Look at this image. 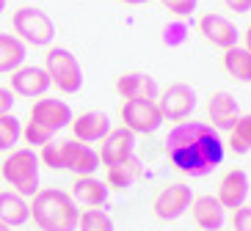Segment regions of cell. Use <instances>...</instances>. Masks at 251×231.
<instances>
[{
    "label": "cell",
    "mask_w": 251,
    "mask_h": 231,
    "mask_svg": "<svg viewBox=\"0 0 251 231\" xmlns=\"http://www.w3.org/2000/svg\"><path fill=\"white\" fill-rule=\"evenodd\" d=\"M39 163L52 168V171H64V141H55L52 138L50 143H45L39 149Z\"/></svg>",
    "instance_id": "obj_27"
},
{
    "label": "cell",
    "mask_w": 251,
    "mask_h": 231,
    "mask_svg": "<svg viewBox=\"0 0 251 231\" xmlns=\"http://www.w3.org/2000/svg\"><path fill=\"white\" fill-rule=\"evenodd\" d=\"M196 105H199L196 88H191L188 83H174V85H169L160 94V99H157V107H160L163 119H169V121H185L196 110Z\"/></svg>",
    "instance_id": "obj_7"
},
{
    "label": "cell",
    "mask_w": 251,
    "mask_h": 231,
    "mask_svg": "<svg viewBox=\"0 0 251 231\" xmlns=\"http://www.w3.org/2000/svg\"><path fill=\"white\" fill-rule=\"evenodd\" d=\"M100 154V163L102 165H119L130 160L135 154V135L130 132L127 127H119V129H111V132L102 138V149L97 151Z\"/></svg>",
    "instance_id": "obj_12"
},
{
    "label": "cell",
    "mask_w": 251,
    "mask_h": 231,
    "mask_svg": "<svg viewBox=\"0 0 251 231\" xmlns=\"http://www.w3.org/2000/svg\"><path fill=\"white\" fill-rule=\"evenodd\" d=\"M6 3H8V0H0V14H3V11H6Z\"/></svg>",
    "instance_id": "obj_36"
},
{
    "label": "cell",
    "mask_w": 251,
    "mask_h": 231,
    "mask_svg": "<svg viewBox=\"0 0 251 231\" xmlns=\"http://www.w3.org/2000/svg\"><path fill=\"white\" fill-rule=\"evenodd\" d=\"M199 30L204 33L207 42H213V44L221 47V50L235 47L237 39H240V30H237L235 25L229 22L226 17H221V14H204L199 20Z\"/></svg>",
    "instance_id": "obj_16"
},
{
    "label": "cell",
    "mask_w": 251,
    "mask_h": 231,
    "mask_svg": "<svg viewBox=\"0 0 251 231\" xmlns=\"http://www.w3.org/2000/svg\"><path fill=\"white\" fill-rule=\"evenodd\" d=\"M229 149L235 151V154H249L251 151V113L240 116L229 135Z\"/></svg>",
    "instance_id": "obj_24"
},
{
    "label": "cell",
    "mask_w": 251,
    "mask_h": 231,
    "mask_svg": "<svg viewBox=\"0 0 251 231\" xmlns=\"http://www.w3.org/2000/svg\"><path fill=\"white\" fill-rule=\"evenodd\" d=\"M224 6L235 14H249L251 11V0H224Z\"/></svg>",
    "instance_id": "obj_33"
},
{
    "label": "cell",
    "mask_w": 251,
    "mask_h": 231,
    "mask_svg": "<svg viewBox=\"0 0 251 231\" xmlns=\"http://www.w3.org/2000/svg\"><path fill=\"white\" fill-rule=\"evenodd\" d=\"M224 69L240 83H251V52L246 47H229L224 50Z\"/></svg>",
    "instance_id": "obj_23"
},
{
    "label": "cell",
    "mask_w": 251,
    "mask_h": 231,
    "mask_svg": "<svg viewBox=\"0 0 251 231\" xmlns=\"http://www.w3.org/2000/svg\"><path fill=\"white\" fill-rule=\"evenodd\" d=\"M11 91L14 97H28V99H36V97H45L50 91V75L45 72V66H20L11 72Z\"/></svg>",
    "instance_id": "obj_10"
},
{
    "label": "cell",
    "mask_w": 251,
    "mask_h": 231,
    "mask_svg": "<svg viewBox=\"0 0 251 231\" xmlns=\"http://www.w3.org/2000/svg\"><path fill=\"white\" fill-rule=\"evenodd\" d=\"M23 138H25V143H28V149H42L45 143H50L52 138H55V132L42 127V124H36V121H28L23 127Z\"/></svg>",
    "instance_id": "obj_28"
},
{
    "label": "cell",
    "mask_w": 251,
    "mask_h": 231,
    "mask_svg": "<svg viewBox=\"0 0 251 231\" xmlns=\"http://www.w3.org/2000/svg\"><path fill=\"white\" fill-rule=\"evenodd\" d=\"M69 195L75 198V204H83L89 209H100L108 204L111 187L105 185L102 179H97V176H75V185Z\"/></svg>",
    "instance_id": "obj_19"
},
{
    "label": "cell",
    "mask_w": 251,
    "mask_h": 231,
    "mask_svg": "<svg viewBox=\"0 0 251 231\" xmlns=\"http://www.w3.org/2000/svg\"><path fill=\"white\" fill-rule=\"evenodd\" d=\"M122 121L125 127L133 135H152L160 129L163 119L157 102H149V99H127L122 105Z\"/></svg>",
    "instance_id": "obj_6"
},
{
    "label": "cell",
    "mask_w": 251,
    "mask_h": 231,
    "mask_svg": "<svg viewBox=\"0 0 251 231\" xmlns=\"http://www.w3.org/2000/svg\"><path fill=\"white\" fill-rule=\"evenodd\" d=\"M185 36H188V25H185V22H171V25L163 28V42H166L169 47L182 44Z\"/></svg>",
    "instance_id": "obj_29"
},
{
    "label": "cell",
    "mask_w": 251,
    "mask_h": 231,
    "mask_svg": "<svg viewBox=\"0 0 251 231\" xmlns=\"http://www.w3.org/2000/svg\"><path fill=\"white\" fill-rule=\"evenodd\" d=\"M100 154L89 143L80 141H64V171H72L75 176H94L100 171Z\"/></svg>",
    "instance_id": "obj_11"
},
{
    "label": "cell",
    "mask_w": 251,
    "mask_h": 231,
    "mask_svg": "<svg viewBox=\"0 0 251 231\" xmlns=\"http://www.w3.org/2000/svg\"><path fill=\"white\" fill-rule=\"evenodd\" d=\"M77 231H116V229H113V220L105 209H86V212H80Z\"/></svg>",
    "instance_id": "obj_26"
},
{
    "label": "cell",
    "mask_w": 251,
    "mask_h": 231,
    "mask_svg": "<svg viewBox=\"0 0 251 231\" xmlns=\"http://www.w3.org/2000/svg\"><path fill=\"white\" fill-rule=\"evenodd\" d=\"M14 91L11 88H0V116H6V113L14 110Z\"/></svg>",
    "instance_id": "obj_32"
},
{
    "label": "cell",
    "mask_w": 251,
    "mask_h": 231,
    "mask_svg": "<svg viewBox=\"0 0 251 231\" xmlns=\"http://www.w3.org/2000/svg\"><path fill=\"white\" fill-rule=\"evenodd\" d=\"M72 107H69L64 99H52V97H42L30 105V121H36L42 127L52 129V132H61L64 127L72 124Z\"/></svg>",
    "instance_id": "obj_9"
},
{
    "label": "cell",
    "mask_w": 251,
    "mask_h": 231,
    "mask_svg": "<svg viewBox=\"0 0 251 231\" xmlns=\"http://www.w3.org/2000/svg\"><path fill=\"white\" fill-rule=\"evenodd\" d=\"M191 204H193V190L188 185H182V182H177V185L163 187L160 193L155 195L152 212L160 220H179L191 209Z\"/></svg>",
    "instance_id": "obj_8"
},
{
    "label": "cell",
    "mask_w": 251,
    "mask_h": 231,
    "mask_svg": "<svg viewBox=\"0 0 251 231\" xmlns=\"http://www.w3.org/2000/svg\"><path fill=\"white\" fill-rule=\"evenodd\" d=\"M11 28H14L17 39L33 47H50L55 39V25L52 20L36 6H23L17 8L11 17Z\"/></svg>",
    "instance_id": "obj_5"
},
{
    "label": "cell",
    "mask_w": 251,
    "mask_h": 231,
    "mask_svg": "<svg viewBox=\"0 0 251 231\" xmlns=\"http://www.w3.org/2000/svg\"><path fill=\"white\" fill-rule=\"evenodd\" d=\"M251 193V182H249V173L243 168H232V171L224 173L221 185H218V201H221L224 209H240L246 207V198Z\"/></svg>",
    "instance_id": "obj_13"
},
{
    "label": "cell",
    "mask_w": 251,
    "mask_h": 231,
    "mask_svg": "<svg viewBox=\"0 0 251 231\" xmlns=\"http://www.w3.org/2000/svg\"><path fill=\"white\" fill-rule=\"evenodd\" d=\"M166 154L177 171L201 179L224 163L226 143L221 132L207 121H179L166 135Z\"/></svg>",
    "instance_id": "obj_1"
},
{
    "label": "cell",
    "mask_w": 251,
    "mask_h": 231,
    "mask_svg": "<svg viewBox=\"0 0 251 231\" xmlns=\"http://www.w3.org/2000/svg\"><path fill=\"white\" fill-rule=\"evenodd\" d=\"M243 39H246V50L251 52V25L246 28V33H243Z\"/></svg>",
    "instance_id": "obj_34"
},
{
    "label": "cell",
    "mask_w": 251,
    "mask_h": 231,
    "mask_svg": "<svg viewBox=\"0 0 251 231\" xmlns=\"http://www.w3.org/2000/svg\"><path fill=\"white\" fill-rule=\"evenodd\" d=\"M23 138V124L14 113H6L0 116V151H11L14 143H20Z\"/></svg>",
    "instance_id": "obj_25"
},
{
    "label": "cell",
    "mask_w": 251,
    "mask_h": 231,
    "mask_svg": "<svg viewBox=\"0 0 251 231\" xmlns=\"http://www.w3.org/2000/svg\"><path fill=\"white\" fill-rule=\"evenodd\" d=\"M30 220L42 231H77L80 209L69 193L58 187H45L30 201Z\"/></svg>",
    "instance_id": "obj_2"
},
{
    "label": "cell",
    "mask_w": 251,
    "mask_h": 231,
    "mask_svg": "<svg viewBox=\"0 0 251 231\" xmlns=\"http://www.w3.org/2000/svg\"><path fill=\"white\" fill-rule=\"evenodd\" d=\"M193 220L201 231H221L226 223V209L221 207V201L215 195H199L191 204Z\"/></svg>",
    "instance_id": "obj_17"
},
{
    "label": "cell",
    "mask_w": 251,
    "mask_h": 231,
    "mask_svg": "<svg viewBox=\"0 0 251 231\" xmlns=\"http://www.w3.org/2000/svg\"><path fill=\"white\" fill-rule=\"evenodd\" d=\"M163 6L169 8L174 17H191L199 6V0H160Z\"/></svg>",
    "instance_id": "obj_30"
},
{
    "label": "cell",
    "mask_w": 251,
    "mask_h": 231,
    "mask_svg": "<svg viewBox=\"0 0 251 231\" xmlns=\"http://www.w3.org/2000/svg\"><path fill=\"white\" fill-rule=\"evenodd\" d=\"M141 173H144V165L133 154L130 160H125V163H119V165H111L105 171V185L111 187V190H130Z\"/></svg>",
    "instance_id": "obj_21"
},
{
    "label": "cell",
    "mask_w": 251,
    "mask_h": 231,
    "mask_svg": "<svg viewBox=\"0 0 251 231\" xmlns=\"http://www.w3.org/2000/svg\"><path fill=\"white\" fill-rule=\"evenodd\" d=\"M207 110H210V121H213V127L218 129V132H221V129L232 132L237 119L243 116L237 99L232 97L229 91H215L213 97H210V102H207Z\"/></svg>",
    "instance_id": "obj_14"
},
{
    "label": "cell",
    "mask_w": 251,
    "mask_h": 231,
    "mask_svg": "<svg viewBox=\"0 0 251 231\" xmlns=\"http://www.w3.org/2000/svg\"><path fill=\"white\" fill-rule=\"evenodd\" d=\"M72 132H75V141L80 143H97L102 141L105 135L111 132V119H108V113L102 110H89V113H80L77 119H72Z\"/></svg>",
    "instance_id": "obj_15"
},
{
    "label": "cell",
    "mask_w": 251,
    "mask_h": 231,
    "mask_svg": "<svg viewBox=\"0 0 251 231\" xmlns=\"http://www.w3.org/2000/svg\"><path fill=\"white\" fill-rule=\"evenodd\" d=\"M122 3H130V6H141V3H149V0H122Z\"/></svg>",
    "instance_id": "obj_35"
},
{
    "label": "cell",
    "mask_w": 251,
    "mask_h": 231,
    "mask_svg": "<svg viewBox=\"0 0 251 231\" xmlns=\"http://www.w3.org/2000/svg\"><path fill=\"white\" fill-rule=\"evenodd\" d=\"M221 231H224V229H221Z\"/></svg>",
    "instance_id": "obj_38"
},
{
    "label": "cell",
    "mask_w": 251,
    "mask_h": 231,
    "mask_svg": "<svg viewBox=\"0 0 251 231\" xmlns=\"http://www.w3.org/2000/svg\"><path fill=\"white\" fill-rule=\"evenodd\" d=\"M45 72L61 94H77L83 88V69L67 47H50L45 55Z\"/></svg>",
    "instance_id": "obj_4"
},
{
    "label": "cell",
    "mask_w": 251,
    "mask_h": 231,
    "mask_svg": "<svg viewBox=\"0 0 251 231\" xmlns=\"http://www.w3.org/2000/svg\"><path fill=\"white\" fill-rule=\"evenodd\" d=\"M30 220V204L14 190H0V223L23 226Z\"/></svg>",
    "instance_id": "obj_20"
},
{
    "label": "cell",
    "mask_w": 251,
    "mask_h": 231,
    "mask_svg": "<svg viewBox=\"0 0 251 231\" xmlns=\"http://www.w3.org/2000/svg\"><path fill=\"white\" fill-rule=\"evenodd\" d=\"M232 226H235V231H251V207H240V209H235Z\"/></svg>",
    "instance_id": "obj_31"
},
{
    "label": "cell",
    "mask_w": 251,
    "mask_h": 231,
    "mask_svg": "<svg viewBox=\"0 0 251 231\" xmlns=\"http://www.w3.org/2000/svg\"><path fill=\"white\" fill-rule=\"evenodd\" d=\"M39 168H42V163H39V154L33 149H11L8 151V157L3 160V165H0V173H3V179H6V185L14 187V193H20L23 198H33V195L42 190L39 187Z\"/></svg>",
    "instance_id": "obj_3"
},
{
    "label": "cell",
    "mask_w": 251,
    "mask_h": 231,
    "mask_svg": "<svg viewBox=\"0 0 251 231\" xmlns=\"http://www.w3.org/2000/svg\"><path fill=\"white\" fill-rule=\"evenodd\" d=\"M0 231H11V226H6V223H0Z\"/></svg>",
    "instance_id": "obj_37"
},
{
    "label": "cell",
    "mask_w": 251,
    "mask_h": 231,
    "mask_svg": "<svg viewBox=\"0 0 251 231\" xmlns=\"http://www.w3.org/2000/svg\"><path fill=\"white\" fill-rule=\"evenodd\" d=\"M116 91L119 97L125 99H149V102H155L157 99V83L155 77H149L147 72H127L116 80Z\"/></svg>",
    "instance_id": "obj_18"
},
{
    "label": "cell",
    "mask_w": 251,
    "mask_h": 231,
    "mask_svg": "<svg viewBox=\"0 0 251 231\" xmlns=\"http://www.w3.org/2000/svg\"><path fill=\"white\" fill-rule=\"evenodd\" d=\"M28 58V47L11 33H0V75H11Z\"/></svg>",
    "instance_id": "obj_22"
}]
</instances>
